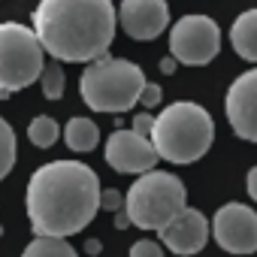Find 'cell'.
<instances>
[{
    "instance_id": "obj_1",
    "label": "cell",
    "mask_w": 257,
    "mask_h": 257,
    "mask_svg": "<svg viewBox=\"0 0 257 257\" xmlns=\"http://www.w3.org/2000/svg\"><path fill=\"white\" fill-rule=\"evenodd\" d=\"M37 236H76L100 209V179L82 161H52L34 170L25 194Z\"/></svg>"
},
{
    "instance_id": "obj_2",
    "label": "cell",
    "mask_w": 257,
    "mask_h": 257,
    "mask_svg": "<svg viewBox=\"0 0 257 257\" xmlns=\"http://www.w3.org/2000/svg\"><path fill=\"white\" fill-rule=\"evenodd\" d=\"M118 13L112 0H40L34 34L55 61L91 64L115 40Z\"/></svg>"
},
{
    "instance_id": "obj_3",
    "label": "cell",
    "mask_w": 257,
    "mask_h": 257,
    "mask_svg": "<svg viewBox=\"0 0 257 257\" xmlns=\"http://www.w3.org/2000/svg\"><path fill=\"white\" fill-rule=\"evenodd\" d=\"M149 140L161 161L194 164L209 152V146L215 140V121L200 103L179 100V103L161 109V115L152 121Z\"/></svg>"
},
{
    "instance_id": "obj_4",
    "label": "cell",
    "mask_w": 257,
    "mask_h": 257,
    "mask_svg": "<svg viewBox=\"0 0 257 257\" xmlns=\"http://www.w3.org/2000/svg\"><path fill=\"white\" fill-rule=\"evenodd\" d=\"M146 82L149 79L140 64L100 55L85 67L79 79V94L94 112H127L140 103V91Z\"/></svg>"
},
{
    "instance_id": "obj_5",
    "label": "cell",
    "mask_w": 257,
    "mask_h": 257,
    "mask_svg": "<svg viewBox=\"0 0 257 257\" xmlns=\"http://www.w3.org/2000/svg\"><path fill=\"white\" fill-rule=\"evenodd\" d=\"M188 206V191L179 176L164 170L143 173L124 194V215L140 230H161Z\"/></svg>"
},
{
    "instance_id": "obj_6",
    "label": "cell",
    "mask_w": 257,
    "mask_h": 257,
    "mask_svg": "<svg viewBox=\"0 0 257 257\" xmlns=\"http://www.w3.org/2000/svg\"><path fill=\"white\" fill-rule=\"evenodd\" d=\"M43 64H46V52L34 28L19 22L0 25V88L13 94L34 85L43 73Z\"/></svg>"
},
{
    "instance_id": "obj_7",
    "label": "cell",
    "mask_w": 257,
    "mask_h": 257,
    "mask_svg": "<svg viewBox=\"0 0 257 257\" xmlns=\"http://www.w3.org/2000/svg\"><path fill=\"white\" fill-rule=\"evenodd\" d=\"M221 52V28L209 16H182L170 31V55L185 67H206Z\"/></svg>"
},
{
    "instance_id": "obj_8",
    "label": "cell",
    "mask_w": 257,
    "mask_h": 257,
    "mask_svg": "<svg viewBox=\"0 0 257 257\" xmlns=\"http://www.w3.org/2000/svg\"><path fill=\"white\" fill-rule=\"evenodd\" d=\"M209 233L230 254H254L257 251V212L245 203H224L215 212Z\"/></svg>"
},
{
    "instance_id": "obj_9",
    "label": "cell",
    "mask_w": 257,
    "mask_h": 257,
    "mask_svg": "<svg viewBox=\"0 0 257 257\" xmlns=\"http://www.w3.org/2000/svg\"><path fill=\"white\" fill-rule=\"evenodd\" d=\"M103 155H106V164L115 173H134V176H143V173L155 170L158 161H161L155 146H152V140L137 134V131H115V134H109Z\"/></svg>"
},
{
    "instance_id": "obj_10",
    "label": "cell",
    "mask_w": 257,
    "mask_h": 257,
    "mask_svg": "<svg viewBox=\"0 0 257 257\" xmlns=\"http://www.w3.org/2000/svg\"><path fill=\"white\" fill-rule=\"evenodd\" d=\"M224 109L233 134L245 143H257V67L233 79Z\"/></svg>"
},
{
    "instance_id": "obj_11",
    "label": "cell",
    "mask_w": 257,
    "mask_h": 257,
    "mask_svg": "<svg viewBox=\"0 0 257 257\" xmlns=\"http://www.w3.org/2000/svg\"><path fill=\"white\" fill-rule=\"evenodd\" d=\"M158 242L164 248H170L179 257H191L200 254L209 242V221L200 209L185 206L176 218H170L161 230H158Z\"/></svg>"
},
{
    "instance_id": "obj_12",
    "label": "cell",
    "mask_w": 257,
    "mask_h": 257,
    "mask_svg": "<svg viewBox=\"0 0 257 257\" xmlns=\"http://www.w3.org/2000/svg\"><path fill=\"white\" fill-rule=\"evenodd\" d=\"M118 25L131 40H140V43L158 40L170 25V7L167 0H121Z\"/></svg>"
},
{
    "instance_id": "obj_13",
    "label": "cell",
    "mask_w": 257,
    "mask_h": 257,
    "mask_svg": "<svg viewBox=\"0 0 257 257\" xmlns=\"http://www.w3.org/2000/svg\"><path fill=\"white\" fill-rule=\"evenodd\" d=\"M230 46L239 58L257 64V10H245L242 16H236L230 28Z\"/></svg>"
},
{
    "instance_id": "obj_14",
    "label": "cell",
    "mask_w": 257,
    "mask_h": 257,
    "mask_svg": "<svg viewBox=\"0 0 257 257\" xmlns=\"http://www.w3.org/2000/svg\"><path fill=\"white\" fill-rule=\"evenodd\" d=\"M64 143H67V149H73V152H79V155L94 152L97 143H100V127H97L91 118L76 115V118H70L67 127H64Z\"/></svg>"
},
{
    "instance_id": "obj_15",
    "label": "cell",
    "mask_w": 257,
    "mask_h": 257,
    "mask_svg": "<svg viewBox=\"0 0 257 257\" xmlns=\"http://www.w3.org/2000/svg\"><path fill=\"white\" fill-rule=\"evenodd\" d=\"M22 257H76V248L61 236H37L34 242H28Z\"/></svg>"
},
{
    "instance_id": "obj_16",
    "label": "cell",
    "mask_w": 257,
    "mask_h": 257,
    "mask_svg": "<svg viewBox=\"0 0 257 257\" xmlns=\"http://www.w3.org/2000/svg\"><path fill=\"white\" fill-rule=\"evenodd\" d=\"M58 137H61L58 121L49 118V115H37V118L31 121V127H28V140H31L37 149H52V146L58 143Z\"/></svg>"
},
{
    "instance_id": "obj_17",
    "label": "cell",
    "mask_w": 257,
    "mask_h": 257,
    "mask_svg": "<svg viewBox=\"0 0 257 257\" xmlns=\"http://www.w3.org/2000/svg\"><path fill=\"white\" fill-rule=\"evenodd\" d=\"M40 85H43V97H46V100H61V97H64L67 76H64V70H61V61H55V64H43Z\"/></svg>"
},
{
    "instance_id": "obj_18",
    "label": "cell",
    "mask_w": 257,
    "mask_h": 257,
    "mask_svg": "<svg viewBox=\"0 0 257 257\" xmlns=\"http://www.w3.org/2000/svg\"><path fill=\"white\" fill-rule=\"evenodd\" d=\"M13 167H16V131L7 118H0V182L10 176Z\"/></svg>"
},
{
    "instance_id": "obj_19",
    "label": "cell",
    "mask_w": 257,
    "mask_h": 257,
    "mask_svg": "<svg viewBox=\"0 0 257 257\" xmlns=\"http://www.w3.org/2000/svg\"><path fill=\"white\" fill-rule=\"evenodd\" d=\"M131 257H164V245L155 239H140V242H134Z\"/></svg>"
},
{
    "instance_id": "obj_20",
    "label": "cell",
    "mask_w": 257,
    "mask_h": 257,
    "mask_svg": "<svg viewBox=\"0 0 257 257\" xmlns=\"http://www.w3.org/2000/svg\"><path fill=\"white\" fill-rule=\"evenodd\" d=\"M100 209H106V212L124 209V194L115 191V188H103V191H100Z\"/></svg>"
},
{
    "instance_id": "obj_21",
    "label": "cell",
    "mask_w": 257,
    "mask_h": 257,
    "mask_svg": "<svg viewBox=\"0 0 257 257\" xmlns=\"http://www.w3.org/2000/svg\"><path fill=\"white\" fill-rule=\"evenodd\" d=\"M161 97H164V91H161L158 82H146L143 91H140V103H143L146 109H155V106L161 103Z\"/></svg>"
},
{
    "instance_id": "obj_22",
    "label": "cell",
    "mask_w": 257,
    "mask_h": 257,
    "mask_svg": "<svg viewBox=\"0 0 257 257\" xmlns=\"http://www.w3.org/2000/svg\"><path fill=\"white\" fill-rule=\"evenodd\" d=\"M152 121H155V118H152L149 112H140V115L134 118V127H131V131H137V134L149 137V134H152Z\"/></svg>"
},
{
    "instance_id": "obj_23",
    "label": "cell",
    "mask_w": 257,
    "mask_h": 257,
    "mask_svg": "<svg viewBox=\"0 0 257 257\" xmlns=\"http://www.w3.org/2000/svg\"><path fill=\"white\" fill-rule=\"evenodd\" d=\"M245 188H248V197L257 203V164L248 170V176H245Z\"/></svg>"
},
{
    "instance_id": "obj_24",
    "label": "cell",
    "mask_w": 257,
    "mask_h": 257,
    "mask_svg": "<svg viewBox=\"0 0 257 257\" xmlns=\"http://www.w3.org/2000/svg\"><path fill=\"white\" fill-rule=\"evenodd\" d=\"M161 70H164L167 76H173V73H176V58H173V55H170V58H164V61H161Z\"/></svg>"
},
{
    "instance_id": "obj_25",
    "label": "cell",
    "mask_w": 257,
    "mask_h": 257,
    "mask_svg": "<svg viewBox=\"0 0 257 257\" xmlns=\"http://www.w3.org/2000/svg\"><path fill=\"white\" fill-rule=\"evenodd\" d=\"M127 224H131V218H127L124 212H118V218H115V227H118V230H124Z\"/></svg>"
},
{
    "instance_id": "obj_26",
    "label": "cell",
    "mask_w": 257,
    "mask_h": 257,
    "mask_svg": "<svg viewBox=\"0 0 257 257\" xmlns=\"http://www.w3.org/2000/svg\"><path fill=\"white\" fill-rule=\"evenodd\" d=\"M97 251H100V239H91L88 242V254H97Z\"/></svg>"
},
{
    "instance_id": "obj_27",
    "label": "cell",
    "mask_w": 257,
    "mask_h": 257,
    "mask_svg": "<svg viewBox=\"0 0 257 257\" xmlns=\"http://www.w3.org/2000/svg\"><path fill=\"white\" fill-rule=\"evenodd\" d=\"M0 233H4V227H0Z\"/></svg>"
}]
</instances>
